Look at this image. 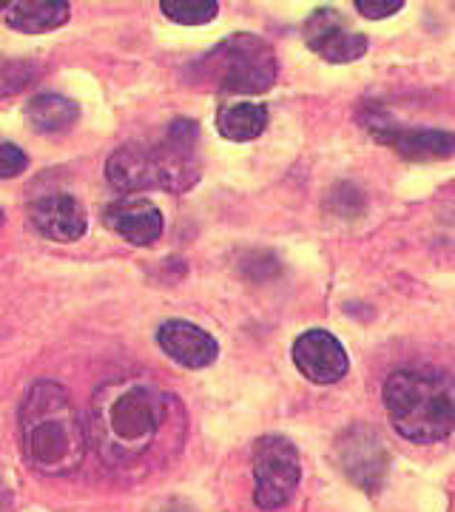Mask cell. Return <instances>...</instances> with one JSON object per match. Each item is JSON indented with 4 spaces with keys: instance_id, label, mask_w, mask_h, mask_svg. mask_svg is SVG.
Wrapping results in <instances>:
<instances>
[{
    "instance_id": "6da1fadb",
    "label": "cell",
    "mask_w": 455,
    "mask_h": 512,
    "mask_svg": "<svg viewBox=\"0 0 455 512\" xmlns=\"http://www.w3.org/2000/svg\"><path fill=\"white\" fill-rule=\"evenodd\" d=\"M185 410L146 376H114L91 396L86 436L89 444L114 470H137L157 464L165 447H180Z\"/></svg>"
},
{
    "instance_id": "7a4b0ae2",
    "label": "cell",
    "mask_w": 455,
    "mask_h": 512,
    "mask_svg": "<svg viewBox=\"0 0 455 512\" xmlns=\"http://www.w3.org/2000/svg\"><path fill=\"white\" fill-rule=\"evenodd\" d=\"M89 450L86 424L63 384L37 382L20 404V453L40 476H72Z\"/></svg>"
},
{
    "instance_id": "3957f363",
    "label": "cell",
    "mask_w": 455,
    "mask_h": 512,
    "mask_svg": "<svg viewBox=\"0 0 455 512\" xmlns=\"http://www.w3.org/2000/svg\"><path fill=\"white\" fill-rule=\"evenodd\" d=\"M382 402L401 439L433 444L455 430V373L407 367L387 376Z\"/></svg>"
},
{
    "instance_id": "277c9868",
    "label": "cell",
    "mask_w": 455,
    "mask_h": 512,
    "mask_svg": "<svg viewBox=\"0 0 455 512\" xmlns=\"http://www.w3.org/2000/svg\"><path fill=\"white\" fill-rule=\"evenodd\" d=\"M279 63L271 43L259 35H239L222 40L217 49L194 66V77L202 86L222 94H259L276 83Z\"/></svg>"
},
{
    "instance_id": "5b68a950",
    "label": "cell",
    "mask_w": 455,
    "mask_h": 512,
    "mask_svg": "<svg viewBox=\"0 0 455 512\" xmlns=\"http://www.w3.org/2000/svg\"><path fill=\"white\" fill-rule=\"evenodd\" d=\"M302 478L296 444L285 436H262L254 444V501L262 510H282L291 504Z\"/></svg>"
},
{
    "instance_id": "8992f818",
    "label": "cell",
    "mask_w": 455,
    "mask_h": 512,
    "mask_svg": "<svg viewBox=\"0 0 455 512\" xmlns=\"http://www.w3.org/2000/svg\"><path fill=\"white\" fill-rule=\"evenodd\" d=\"M200 128L194 120H174L171 128L165 131V137L151 146L154 151V163H157V177L160 188L171 194H182L191 185L200 180Z\"/></svg>"
},
{
    "instance_id": "52a82bcc",
    "label": "cell",
    "mask_w": 455,
    "mask_h": 512,
    "mask_svg": "<svg viewBox=\"0 0 455 512\" xmlns=\"http://www.w3.org/2000/svg\"><path fill=\"white\" fill-rule=\"evenodd\" d=\"M336 458L339 467L345 470V476L362 487L367 493H379L387 478V450H384L382 439L376 430L364 427V424H353L336 441Z\"/></svg>"
},
{
    "instance_id": "ba28073f",
    "label": "cell",
    "mask_w": 455,
    "mask_h": 512,
    "mask_svg": "<svg viewBox=\"0 0 455 512\" xmlns=\"http://www.w3.org/2000/svg\"><path fill=\"white\" fill-rule=\"evenodd\" d=\"M367 128L379 143L393 148L404 160L433 163V160L455 157V134H450V131L393 126V123H384L382 117H367Z\"/></svg>"
},
{
    "instance_id": "9c48e42d",
    "label": "cell",
    "mask_w": 455,
    "mask_h": 512,
    "mask_svg": "<svg viewBox=\"0 0 455 512\" xmlns=\"http://www.w3.org/2000/svg\"><path fill=\"white\" fill-rule=\"evenodd\" d=\"M293 365L299 367L308 382L333 384L345 379L350 362L342 342L330 330L313 328L293 342Z\"/></svg>"
},
{
    "instance_id": "30bf717a",
    "label": "cell",
    "mask_w": 455,
    "mask_h": 512,
    "mask_svg": "<svg viewBox=\"0 0 455 512\" xmlns=\"http://www.w3.org/2000/svg\"><path fill=\"white\" fill-rule=\"evenodd\" d=\"M305 43L310 52L325 57L328 63H353L367 52L370 40L362 32L347 29L336 9H316L305 23Z\"/></svg>"
},
{
    "instance_id": "8fae6325",
    "label": "cell",
    "mask_w": 455,
    "mask_h": 512,
    "mask_svg": "<svg viewBox=\"0 0 455 512\" xmlns=\"http://www.w3.org/2000/svg\"><path fill=\"white\" fill-rule=\"evenodd\" d=\"M157 345L163 348V353L171 362L191 367V370L214 365L219 356L217 339L208 330L197 328L191 322H182V319H168V322L160 325Z\"/></svg>"
},
{
    "instance_id": "7c38bea8",
    "label": "cell",
    "mask_w": 455,
    "mask_h": 512,
    "mask_svg": "<svg viewBox=\"0 0 455 512\" xmlns=\"http://www.w3.org/2000/svg\"><path fill=\"white\" fill-rule=\"evenodd\" d=\"M29 220L37 231L52 242H77L83 239L89 220H86V208L74 200L72 194H49L32 202L29 208Z\"/></svg>"
},
{
    "instance_id": "4fadbf2b",
    "label": "cell",
    "mask_w": 455,
    "mask_h": 512,
    "mask_svg": "<svg viewBox=\"0 0 455 512\" xmlns=\"http://www.w3.org/2000/svg\"><path fill=\"white\" fill-rule=\"evenodd\" d=\"M106 183L120 194V197H137L140 191L160 188L157 177V163L154 151L140 143L120 146L109 160H106Z\"/></svg>"
},
{
    "instance_id": "5bb4252c",
    "label": "cell",
    "mask_w": 455,
    "mask_h": 512,
    "mask_svg": "<svg viewBox=\"0 0 455 512\" xmlns=\"http://www.w3.org/2000/svg\"><path fill=\"white\" fill-rule=\"evenodd\" d=\"M106 225L114 234H120L126 242L140 245V248L154 245L165 231L163 211L143 197H123V200L109 205L106 208Z\"/></svg>"
},
{
    "instance_id": "9a60e30c",
    "label": "cell",
    "mask_w": 455,
    "mask_h": 512,
    "mask_svg": "<svg viewBox=\"0 0 455 512\" xmlns=\"http://www.w3.org/2000/svg\"><path fill=\"white\" fill-rule=\"evenodd\" d=\"M69 15L72 6L66 0H15L3 9V20L23 35H46L63 26Z\"/></svg>"
},
{
    "instance_id": "2e32d148",
    "label": "cell",
    "mask_w": 455,
    "mask_h": 512,
    "mask_svg": "<svg viewBox=\"0 0 455 512\" xmlns=\"http://www.w3.org/2000/svg\"><path fill=\"white\" fill-rule=\"evenodd\" d=\"M268 126V109L262 103H228L217 111L219 134L231 143L256 140Z\"/></svg>"
},
{
    "instance_id": "e0dca14e",
    "label": "cell",
    "mask_w": 455,
    "mask_h": 512,
    "mask_svg": "<svg viewBox=\"0 0 455 512\" xmlns=\"http://www.w3.org/2000/svg\"><path fill=\"white\" fill-rule=\"evenodd\" d=\"M29 123L43 134H60L80 120V106L63 94H37L26 106Z\"/></svg>"
},
{
    "instance_id": "ac0fdd59",
    "label": "cell",
    "mask_w": 455,
    "mask_h": 512,
    "mask_svg": "<svg viewBox=\"0 0 455 512\" xmlns=\"http://www.w3.org/2000/svg\"><path fill=\"white\" fill-rule=\"evenodd\" d=\"M163 15L182 26H202L217 18L219 3L217 0H163L160 3Z\"/></svg>"
},
{
    "instance_id": "d6986e66",
    "label": "cell",
    "mask_w": 455,
    "mask_h": 512,
    "mask_svg": "<svg viewBox=\"0 0 455 512\" xmlns=\"http://www.w3.org/2000/svg\"><path fill=\"white\" fill-rule=\"evenodd\" d=\"M26 168H29V157L23 148H18L15 143H0V180H12Z\"/></svg>"
},
{
    "instance_id": "ffe728a7",
    "label": "cell",
    "mask_w": 455,
    "mask_h": 512,
    "mask_svg": "<svg viewBox=\"0 0 455 512\" xmlns=\"http://www.w3.org/2000/svg\"><path fill=\"white\" fill-rule=\"evenodd\" d=\"M356 9L362 12L364 18L382 20L401 12L404 9V0H356Z\"/></svg>"
},
{
    "instance_id": "44dd1931",
    "label": "cell",
    "mask_w": 455,
    "mask_h": 512,
    "mask_svg": "<svg viewBox=\"0 0 455 512\" xmlns=\"http://www.w3.org/2000/svg\"><path fill=\"white\" fill-rule=\"evenodd\" d=\"M9 507H12V498H9V490L0 484V512H9Z\"/></svg>"
},
{
    "instance_id": "7402d4cb",
    "label": "cell",
    "mask_w": 455,
    "mask_h": 512,
    "mask_svg": "<svg viewBox=\"0 0 455 512\" xmlns=\"http://www.w3.org/2000/svg\"><path fill=\"white\" fill-rule=\"evenodd\" d=\"M3 9H6V3H0V15H3Z\"/></svg>"
},
{
    "instance_id": "603a6c76",
    "label": "cell",
    "mask_w": 455,
    "mask_h": 512,
    "mask_svg": "<svg viewBox=\"0 0 455 512\" xmlns=\"http://www.w3.org/2000/svg\"><path fill=\"white\" fill-rule=\"evenodd\" d=\"M0 225H3V208H0Z\"/></svg>"
},
{
    "instance_id": "cb8c5ba5",
    "label": "cell",
    "mask_w": 455,
    "mask_h": 512,
    "mask_svg": "<svg viewBox=\"0 0 455 512\" xmlns=\"http://www.w3.org/2000/svg\"><path fill=\"white\" fill-rule=\"evenodd\" d=\"M165 512H185V510H165Z\"/></svg>"
}]
</instances>
